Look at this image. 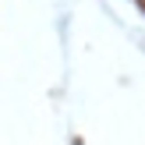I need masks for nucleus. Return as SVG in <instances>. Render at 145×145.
Returning a JSON list of instances; mask_svg holds the SVG:
<instances>
[]
</instances>
